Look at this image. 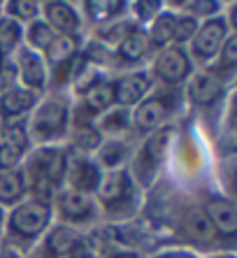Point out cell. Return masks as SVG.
<instances>
[{"label": "cell", "mask_w": 237, "mask_h": 258, "mask_svg": "<svg viewBox=\"0 0 237 258\" xmlns=\"http://www.w3.org/2000/svg\"><path fill=\"white\" fill-rule=\"evenodd\" d=\"M68 156L58 147H40L35 154H30L26 177L30 179L33 191L40 196H49L51 188L66 177ZM24 177V179H26Z\"/></svg>", "instance_id": "1"}, {"label": "cell", "mask_w": 237, "mask_h": 258, "mask_svg": "<svg viewBox=\"0 0 237 258\" xmlns=\"http://www.w3.org/2000/svg\"><path fill=\"white\" fill-rule=\"evenodd\" d=\"M49 219H51V205L44 198H33L19 203L10 212L7 226H10V233L21 240H35L47 230Z\"/></svg>", "instance_id": "2"}, {"label": "cell", "mask_w": 237, "mask_h": 258, "mask_svg": "<svg viewBox=\"0 0 237 258\" xmlns=\"http://www.w3.org/2000/svg\"><path fill=\"white\" fill-rule=\"evenodd\" d=\"M68 128V105L58 98L44 100L35 109L30 119V135L37 142H49V140L61 138Z\"/></svg>", "instance_id": "3"}, {"label": "cell", "mask_w": 237, "mask_h": 258, "mask_svg": "<svg viewBox=\"0 0 237 258\" xmlns=\"http://www.w3.org/2000/svg\"><path fill=\"white\" fill-rule=\"evenodd\" d=\"M228 35H230V30H228L223 19H207L202 26H198L196 35L191 40L193 56L198 60H212L219 54V49L223 47Z\"/></svg>", "instance_id": "4"}, {"label": "cell", "mask_w": 237, "mask_h": 258, "mask_svg": "<svg viewBox=\"0 0 237 258\" xmlns=\"http://www.w3.org/2000/svg\"><path fill=\"white\" fill-rule=\"evenodd\" d=\"M154 72L165 84H182L191 75V58L184 51V47L172 44V47L163 49L154 60Z\"/></svg>", "instance_id": "5"}, {"label": "cell", "mask_w": 237, "mask_h": 258, "mask_svg": "<svg viewBox=\"0 0 237 258\" xmlns=\"http://www.w3.org/2000/svg\"><path fill=\"white\" fill-rule=\"evenodd\" d=\"M44 10V24L56 33V35H75L82 26V19L79 12L70 3H63V0H53V3H44L42 5Z\"/></svg>", "instance_id": "6"}, {"label": "cell", "mask_w": 237, "mask_h": 258, "mask_svg": "<svg viewBox=\"0 0 237 258\" xmlns=\"http://www.w3.org/2000/svg\"><path fill=\"white\" fill-rule=\"evenodd\" d=\"M17 68L24 89H28L30 93H37V91L44 89V84H47V66H44V58L40 54L30 51V49H19Z\"/></svg>", "instance_id": "7"}, {"label": "cell", "mask_w": 237, "mask_h": 258, "mask_svg": "<svg viewBox=\"0 0 237 258\" xmlns=\"http://www.w3.org/2000/svg\"><path fill=\"white\" fill-rule=\"evenodd\" d=\"M151 89V82L144 72H131V75H124L121 79H116L112 84V93H114V102L124 107H133L137 102H142L144 96Z\"/></svg>", "instance_id": "8"}, {"label": "cell", "mask_w": 237, "mask_h": 258, "mask_svg": "<svg viewBox=\"0 0 237 258\" xmlns=\"http://www.w3.org/2000/svg\"><path fill=\"white\" fill-rule=\"evenodd\" d=\"M223 98V82L214 72H198L189 82V100L196 107H212Z\"/></svg>", "instance_id": "9"}, {"label": "cell", "mask_w": 237, "mask_h": 258, "mask_svg": "<svg viewBox=\"0 0 237 258\" xmlns=\"http://www.w3.org/2000/svg\"><path fill=\"white\" fill-rule=\"evenodd\" d=\"M28 151V133L21 126H10L0 135V170H14Z\"/></svg>", "instance_id": "10"}, {"label": "cell", "mask_w": 237, "mask_h": 258, "mask_svg": "<svg viewBox=\"0 0 237 258\" xmlns=\"http://www.w3.org/2000/svg\"><path fill=\"white\" fill-rule=\"evenodd\" d=\"M205 219L212 226V230L225 235V237H235L237 230V212L232 200L228 198H209L205 203Z\"/></svg>", "instance_id": "11"}, {"label": "cell", "mask_w": 237, "mask_h": 258, "mask_svg": "<svg viewBox=\"0 0 237 258\" xmlns=\"http://www.w3.org/2000/svg\"><path fill=\"white\" fill-rule=\"evenodd\" d=\"M95 193L107 207H116L133 196V181L126 170H112L107 177L100 179Z\"/></svg>", "instance_id": "12"}, {"label": "cell", "mask_w": 237, "mask_h": 258, "mask_svg": "<svg viewBox=\"0 0 237 258\" xmlns=\"http://www.w3.org/2000/svg\"><path fill=\"white\" fill-rule=\"evenodd\" d=\"M68 179H70V186L75 193H95L98 184H100V168L95 165L93 161L89 158H77V161H72V165H68L66 170Z\"/></svg>", "instance_id": "13"}, {"label": "cell", "mask_w": 237, "mask_h": 258, "mask_svg": "<svg viewBox=\"0 0 237 258\" xmlns=\"http://www.w3.org/2000/svg\"><path fill=\"white\" fill-rule=\"evenodd\" d=\"M35 107V93H30L24 86H10L0 96V114L3 119H19L28 114Z\"/></svg>", "instance_id": "14"}, {"label": "cell", "mask_w": 237, "mask_h": 258, "mask_svg": "<svg viewBox=\"0 0 237 258\" xmlns=\"http://www.w3.org/2000/svg\"><path fill=\"white\" fill-rule=\"evenodd\" d=\"M82 237L77 230L68 228V226H56L47 237V251L51 258H68L79 251Z\"/></svg>", "instance_id": "15"}, {"label": "cell", "mask_w": 237, "mask_h": 258, "mask_svg": "<svg viewBox=\"0 0 237 258\" xmlns=\"http://www.w3.org/2000/svg\"><path fill=\"white\" fill-rule=\"evenodd\" d=\"M165 102L160 100V98H147V100L140 102V107L135 109V114H133V123H135L140 131L144 133H151L163 123L165 119Z\"/></svg>", "instance_id": "16"}, {"label": "cell", "mask_w": 237, "mask_h": 258, "mask_svg": "<svg viewBox=\"0 0 237 258\" xmlns=\"http://www.w3.org/2000/svg\"><path fill=\"white\" fill-rule=\"evenodd\" d=\"M58 212L68 221H86L93 214V203L89 200V196L66 191L58 196Z\"/></svg>", "instance_id": "17"}, {"label": "cell", "mask_w": 237, "mask_h": 258, "mask_svg": "<svg viewBox=\"0 0 237 258\" xmlns=\"http://www.w3.org/2000/svg\"><path fill=\"white\" fill-rule=\"evenodd\" d=\"M149 47H151V44H149L147 30L131 28L124 37H121V40H118L116 54L121 56L124 60H128V63H137L140 58H144V54H147Z\"/></svg>", "instance_id": "18"}, {"label": "cell", "mask_w": 237, "mask_h": 258, "mask_svg": "<svg viewBox=\"0 0 237 258\" xmlns=\"http://www.w3.org/2000/svg\"><path fill=\"white\" fill-rule=\"evenodd\" d=\"M174 33H177V14L172 12H160L158 17L151 21V28H149V44L154 47L165 49L174 42Z\"/></svg>", "instance_id": "19"}, {"label": "cell", "mask_w": 237, "mask_h": 258, "mask_svg": "<svg viewBox=\"0 0 237 258\" xmlns=\"http://www.w3.org/2000/svg\"><path fill=\"white\" fill-rule=\"evenodd\" d=\"M77 49H79V42L75 35H56L53 42L49 44V49L44 51V56H47V60L53 68H58L75 58V56H77Z\"/></svg>", "instance_id": "20"}, {"label": "cell", "mask_w": 237, "mask_h": 258, "mask_svg": "<svg viewBox=\"0 0 237 258\" xmlns=\"http://www.w3.org/2000/svg\"><path fill=\"white\" fill-rule=\"evenodd\" d=\"M26 191L24 174L17 170H0V205H14Z\"/></svg>", "instance_id": "21"}, {"label": "cell", "mask_w": 237, "mask_h": 258, "mask_svg": "<svg viewBox=\"0 0 237 258\" xmlns=\"http://www.w3.org/2000/svg\"><path fill=\"white\" fill-rule=\"evenodd\" d=\"M24 40V30H21V24H17L14 19L3 17L0 19V54H14Z\"/></svg>", "instance_id": "22"}, {"label": "cell", "mask_w": 237, "mask_h": 258, "mask_svg": "<svg viewBox=\"0 0 237 258\" xmlns=\"http://www.w3.org/2000/svg\"><path fill=\"white\" fill-rule=\"evenodd\" d=\"M53 37H56V33H53L44 21H37V19L30 21L28 28H26V42H28L30 51H35V54L47 51L49 44L53 42Z\"/></svg>", "instance_id": "23"}, {"label": "cell", "mask_w": 237, "mask_h": 258, "mask_svg": "<svg viewBox=\"0 0 237 258\" xmlns=\"http://www.w3.org/2000/svg\"><path fill=\"white\" fill-rule=\"evenodd\" d=\"M84 7H86L91 21L102 24V21H112L114 17L124 12L126 3H121V0H93V3H86Z\"/></svg>", "instance_id": "24"}, {"label": "cell", "mask_w": 237, "mask_h": 258, "mask_svg": "<svg viewBox=\"0 0 237 258\" xmlns=\"http://www.w3.org/2000/svg\"><path fill=\"white\" fill-rule=\"evenodd\" d=\"M84 102H86V107H89L91 112H105V109H109V105L114 102L112 84H105V82L93 84L84 93Z\"/></svg>", "instance_id": "25"}, {"label": "cell", "mask_w": 237, "mask_h": 258, "mask_svg": "<svg viewBox=\"0 0 237 258\" xmlns=\"http://www.w3.org/2000/svg\"><path fill=\"white\" fill-rule=\"evenodd\" d=\"M184 235L189 240H198V242H209L212 240V226L207 223L202 212H189L184 219Z\"/></svg>", "instance_id": "26"}, {"label": "cell", "mask_w": 237, "mask_h": 258, "mask_svg": "<svg viewBox=\"0 0 237 258\" xmlns=\"http://www.w3.org/2000/svg\"><path fill=\"white\" fill-rule=\"evenodd\" d=\"M167 140H170V133H167V131H158V133H154V135L149 138V142H147V144H144L142 158H144V161H149L151 170H154L156 165H158V163L163 161V156H165Z\"/></svg>", "instance_id": "27"}, {"label": "cell", "mask_w": 237, "mask_h": 258, "mask_svg": "<svg viewBox=\"0 0 237 258\" xmlns=\"http://www.w3.org/2000/svg\"><path fill=\"white\" fill-rule=\"evenodd\" d=\"M75 144L82 151H93L102 144V135L91 123H84V126H77V131H75Z\"/></svg>", "instance_id": "28"}, {"label": "cell", "mask_w": 237, "mask_h": 258, "mask_svg": "<svg viewBox=\"0 0 237 258\" xmlns=\"http://www.w3.org/2000/svg\"><path fill=\"white\" fill-rule=\"evenodd\" d=\"M10 19L14 21H35V17L40 14V5L37 3H28V0H17V3H5Z\"/></svg>", "instance_id": "29"}, {"label": "cell", "mask_w": 237, "mask_h": 258, "mask_svg": "<svg viewBox=\"0 0 237 258\" xmlns=\"http://www.w3.org/2000/svg\"><path fill=\"white\" fill-rule=\"evenodd\" d=\"M98 149H100V161L107 168H116L126 158V147L121 142H107L105 147H98Z\"/></svg>", "instance_id": "30"}, {"label": "cell", "mask_w": 237, "mask_h": 258, "mask_svg": "<svg viewBox=\"0 0 237 258\" xmlns=\"http://www.w3.org/2000/svg\"><path fill=\"white\" fill-rule=\"evenodd\" d=\"M219 68L225 72H232L237 66V51H235V35H228L225 37L223 47L219 49Z\"/></svg>", "instance_id": "31"}, {"label": "cell", "mask_w": 237, "mask_h": 258, "mask_svg": "<svg viewBox=\"0 0 237 258\" xmlns=\"http://www.w3.org/2000/svg\"><path fill=\"white\" fill-rule=\"evenodd\" d=\"M196 30H198V21H196V19H191L189 14H186V17H177V33H174V42H177V47L182 42L193 40Z\"/></svg>", "instance_id": "32"}, {"label": "cell", "mask_w": 237, "mask_h": 258, "mask_svg": "<svg viewBox=\"0 0 237 258\" xmlns=\"http://www.w3.org/2000/svg\"><path fill=\"white\" fill-rule=\"evenodd\" d=\"M184 10H189V17L196 19V17H212L216 14L219 10V3H214V0H202V3H184Z\"/></svg>", "instance_id": "33"}, {"label": "cell", "mask_w": 237, "mask_h": 258, "mask_svg": "<svg viewBox=\"0 0 237 258\" xmlns=\"http://www.w3.org/2000/svg\"><path fill=\"white\" fill-rule=\"evenodd\" d=\"M133 7H135V12H137V17H140V21H154V19L160 14L163 3L151 0V3H135Z\"/></svg>", "instance_id": "34"}, {"label": "cell", "mask_w": 237, "mask_h": 258, "mask_svg": "<svg viewBox=\"0 0 237 258\" xmlns=\"http://www.w3.org/2000/svg\"><path fill=\"white\" fill-rule=\"evenodd\" d=\"M102 126H105V131H121L124 126H128V114H126L124 109H116L109 116H105Z\"/></svg>", "instance_id": "35"}, {"label": "cell", "mask_w": 237, "mask_h": 258, "mask_svg": "<svg viewBox=\"0 0 237 258\" xmlns=\"http://www.w3.org/2000/svg\"><path fill=\"white\" fill-rule=\"evenodd\" d=\"M156 258H198V256H193V253H189V251H163V253H158Z\"/></svg>", "instance_id": "36"}, {"label": "cell", "mask_w": 237, "mask_h": 258, "mask_svg": "<svg viewBox=\"0 0 237 258\" xmlns=\"http://www.w3.org/2000/svg\"><path fill=\"white\" fill-rule=\"evenodd\" d=\"M112 258H140L137 253H133V251H124V253H114Z\"/></svg>", "instance_id": "37"}, {"label": "cell", "mask_w": 237, "mask_h": 258, "mask_svg": "<svg viewBox=\"0 0 237 258\" xmlns=\"http://www.w3.org/2000/svg\"><path fill=\"white\" fill-rule=\"evenodd\" d=\"M68 258H93V256H91V253H72V256H68Z\"/></svg>", "instance_id": "38"}, {"label": "cell", "mask_w": 237, "mask_h": 258, "mask_svg": "<svg viewBox=\"0 0 237 258\" xmlns=\"http://www.w3.org/2000/svg\"><path fill=\"white\" fill-rule=\"evenodd\" d=\"M214 258H235L232 253H219V256H214Z\"/></svg>", "instance_id": "39"}, {"label": "cell", "mask_w": 237, "mask_h": 258, "mask_svg": "<svg viewBox=\"0 0 237 258\" xmlns=\"http://www.w3.org/2000/svg\"><path fill=\"white\" fill-rule=\"evenodd\" d=\"M3 126H5V119H3V114H0V135H3V131H5Z\"/></svg>", "instance_id": "40"}, {"label": "cell", "mask_w": 237, "mask_h": 258, "mask_svg": "<svg viewBox=\"0 0 237 258\" xmlns=\"http://www.w3.org/2000/svg\"><path fill=\"white\" fill-rule=\"evenodd\" d=\"M3 68H5V56L0 54V72H3Z\"/></svg>", "instance_id": "41"}, {"label": "cell", "mask_w": 237, "mask_h": 258, "mask_svg": "<svg viewBox=\"0 0 237 258\" xmlns=\"http://www.w3.org/2000/svg\"><path fill=\"white\" fill-rule=\"evenodd\" d=\"M0 223H3V210H0Z\"/></svg>", "instance_id": "42"}]
</instances>
